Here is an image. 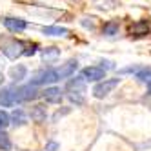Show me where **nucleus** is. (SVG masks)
I'll return each instance as SVG.
<instances>
[{"mask_svg":"<svg viewBox=\"0 0 151 151\" xmlns=\"http://www.w3.org/2000/svg\"><path fill=\"white\" fill-rule=\"evenodd\" d=\"M0 82H2V73H0Z\"/></svg>","mask_w":151,"mask_h":151,"instance_id":"nucleus-24","label":"nucleus"},{"mask_svg":"<svg viewBox=\"0 0 151 151\" xmlns=\"http://www.w3.org/2000/svg\"><path fill=\"white\" fill-rule=\"evenodd\" d=\"M42 99L46 102H51V104H58L62 100V93L58 88H46L42 91Z\"/></svg>","mask_w":151,"mask_h":151,"instance_id":"nucleus-8","label":"nucleus"},{"mask_svg":"<svg viewBox=\"0 0 151 151\" xmlns=\"http://www.w3.org/2000/svg\"><path fill=\"white\" fill-rule=\"evenodd\" d=\"M0 149H4V151L11 149V140H9L6 133H0Z\"/></svg>","mask_w":151,"mask_h":151,"instance_id":"nucleus-18","label":"nucleus"},{"mask_svg":"<svg viewBox=\"0 0 151 151\" xmlns=\"http://www.w3.org/2000/svg\"><path fill=\"white\" fill-rule=\"evenodd\" d=\"M129 33H131L133 37H144L149 33V22L147 20H138V22H135L131 27H129Z\"/></svg>","mask_w":151,"mask_h":151,"instance_id":"nucleus-9","label":"nucleus"},{"mask_svg":"<svg viewBox=\"0 0 151 151\" xmlns=\"http://www.w3.org/2000/svg\"><path fill=\"white\" fill-rule=\"evenodd\" d=\"M4 26L9 31H13V33H18V31H24L27 27V22L22 20V18H11V17H7V18H4Z\"/></svg>","mask_w":151,"mask_h":151,"instance_id":"nucleus-6","label":"nucleus"},{"mask_svg":"<svg viewBox=\"0 0 151 151\" xmlns=\"http://www.w3.org/2000/svg\"><path fill=\"white\" fill-rule=\"evenodd\" d=\"M42 55H44V57H57V55H58V49H57V47L44 49V51H42Z\"/></svg>","mask_w":151,"mask_h":151,"instance_id":"nucleus-21","label":"nucleus"},{"mask_svg":"<svg viewBox=\"0 0 151 151\" xmlns=\"http://www.w3.org/2000/svg\"><path fill=\"white\" fill-rule=\"evenodd\" d=\"M2 49H4V53L7 57H11V58H15V57H18V55H22V42H17V40H13V42H9V44H4L2 46Z\"/></svg>","mask_w":151,"mask_h":151,"instance_id":"nucleus-10","label":"nucleus"},{"mask_svg":"<svg viewBox=\"0 0 151 151\" xmlns=\"http://www.w3.org/2000/svg\"><path fill=\"white\" fill-rule=\"evenodd\" d=\"M37 49H38V46H37V44H31L27 49H24V51H22V55H26V57H29V55H35V53H37Z\"/></svg>","mask_w":151,"mask_h":151,"instance_id":"nucleus-20","label":"nucleus"},{"mask_svg":"<svg viewBox=\"0 0 151 151\" xmlns=\"http://www.w3.org/2000/svg\"><path fill=\"white\" fill-rule=\"evenodd\" d=\"M9 120H13L15 126H24V124L27 122V116H26V113H24L22 109H15L13 115L9 116Z\"/></svg>","mask_w":151,"mask_h":151,"instance_id":"nucleus-15","label":"nucleus"},{"mask_svg":"<svg viewBox=\"0 0 151 151\" xmlns=\"http://www.w3.org/2000/svg\"><path fill=\"white\" fill-rule=\"evenodd\" d=\"M118 82H120V78H109V80H102V82H99L95 86V89H93V95L96 96V99H104L106 95H109L116 86H118Z\"/></svg>","mask_w":151,"mask_h":151,"instance_id":"nucleus-1","label":"nucleus"},{"mask_svg":"<svg viewBox=\"0 0 151 151\" xmlns=\"http://www.w3.org/2000/svg\"><path fill=\"white\" fill-rule=\"evenodd\" d=\"M57 149H58V144H57V142H47L46 151H57Z\"/></svg>","mask_w":151,"mask_h":151,"instance_id":"nucleus-22","label":"nucleus"},{"mask_svg":"<svg viewBox=\"0 0 151 151\" xmlns=\"http://www.w3.org/2000/svg\"><path fill=\"white\" fill-rule=\"evenodd\" d=\"M77 66H78L77 60H69V62H66L60 69H57L58 75H60V78H64V77H71V75L75 73V69H77Z\"/></svg>","mask_w":151,"mask_h":151,"instance_id":"nucleus-11","label":"nucleus"},{"mask_svg":"<svg viewBox=\"0 0 151 151\" xmlns=\"http://www.w3.org/2000/svg\"><path fill=\"white\" fill-rule=\"evenodd\" d=\"M17 104V91L13 88H7L0 91V106L2 107H11Z\"/></svg>","mask_w":151,"mask_h":151,"instance_id":"nucleus-5","label":"nucleus"},{"mask_svg":"<svg viewBox=\"0 0 151 151\" xmlns=\"http://www.w3.org/2000/svg\"><path fill=\"white\" fill-rule=\"evenodd\" d=\"M147 91H149V95H151V78L147 80Z\"/></svg>","mask_w":151,"mask_h":151,"instance_id":"nucleus-23","label":"nucleus"},{"mask_svg":"<svg viewBox=\"0 0 151 151\" xmlns=\"http://www.w3.org/2000/svg\"><path fill=\"white\" fill-rule=\"evenodd\" d=\"M9 122H11V120H9V115L0 109V131H4V129L9 126Z\"/></svg>","mask_w":151,"mask_h":151,"instance_id":"nucleus-19","label":"nucleus"},{"mask_svg":"<svg viewBox=\"0 0 151 151\" xmlns=\"http://www.w3.org/2000/svg\"><path fill=\"white\" fill-rule=\"evenodd\" d=\"M46 116H47V113H46L44 106H35L33 109H31V118H33L35 122H44Z\"/></svg>","mask_w":151,"mask_h":151,"instance_id":"nucleus-14","label":"nucleus"},{"mask_svg":"<svg viewBox=\"0 0 151 151\" xmlns=\"http://www.w3.org/2000/svg\"><path fill=\"white\" fill-rule=\"evenodd\" d=\"M44 35H49V37H66L68 35V29L66 27H58V26H47L42 29Z\"/></svg>","mask_w":151,"mask_h":151,"instance_id":"nucleus-12","label":"nucleus"},{"mask_svg":"<svg viewBox=\"0 0 151 151\" xmlns=\"http://www.w3.org/2000/svg\"><path fill=\"white\" fill-rule=\"evenodd\" d=\"M57 80H60L58 71L57 69H46V71L37 75L35 80L31 82V86H47V84H55Z\"/></svg>","mask_w":151,"mask_h":151,"instance_id":"nucleus-2","label":"nucleus"},{"mask_svg":"<svg viewBox=\"0 0 151 151\" xmlns=\"http://www.w3.org/2000/svg\"><path fill=\"white\" fill-rule=\"evenodd\" d=\"M135 75L138 80H147V78H151V68H137Z\"/></svg>","mask_w":151,"mask_h":151,"instance_id":"nucleus-17","label":"nucleus"},{"mask_svg":"<svg viewBox=\"0 0 151 151\" xmlns=\"http://www.w3.org/2000/svg\"><path fill=\"white\" fill-rule=\"evenodd\" d=\"M26 73H27V69H26V66H22V64L11 68V71H9V75H11V78L15 82H20L22 78H26Z\"/></svg>","mask_w":151,"mask_h":151,"instance_id":"nucleus-13","label":"nucleus"},{"mask_svg":"<svg viewBox=\"0 0 151 151\" xmlns=\"http://www.w3.org/2000/svg\"><path fill=\"white\" fill-rule=\"evenodd\" d=\"M17 102H27V100H35L38 96L37 86H22V88H17Z\"/></svg>","mask_w":151,"mask_h":151,"instance_id":"nucleus-4","label":"nucleus"},{"mask_svg":"<svg viewBox=\"0 0 151 151\" xmlns=\"http://www.w3.org/2000/svg\"><path fill=\"white\" fill-rule=\"evenodd\" d=\"M102 33H104V35H107V37H113V35H116V33H118V22L111 20V22L104 24V27H102Z\"/></svg>","mask_w":151,"mask_h":151,"instance_id":"nucleus-16","label":"nucleus"},{"mask_svg":"<svg viewBox=\"0 0 151 151\" xmlns=\"http://www.w3.org/2000/svg\"><path fill=\"white\" fill-rule=\"evenodd\" d=\"M66 89H68V95H73V93H82L84 95V91H86V80L82 77H75L73 80L68 82Z\"/></svg>","mask_w":151,"mask_h":151,"instance_id":"nucleus-7","label":"nucleus"},{"mask_svg":"<svg viewBox=\"0 0 151 151\" xmlns=\"http://www.w3.org/2000/svg\"><path fill=\"white\" fill-rule=\"evenodd\" d=\"M82 78L88 82H99L106 78V69L99 68V66H88L82 69Z\"/></svg>","mask_w":151,"mask_h":151,"instance_id":"nucleus-3","label":"nucleus"}]
</instances>
